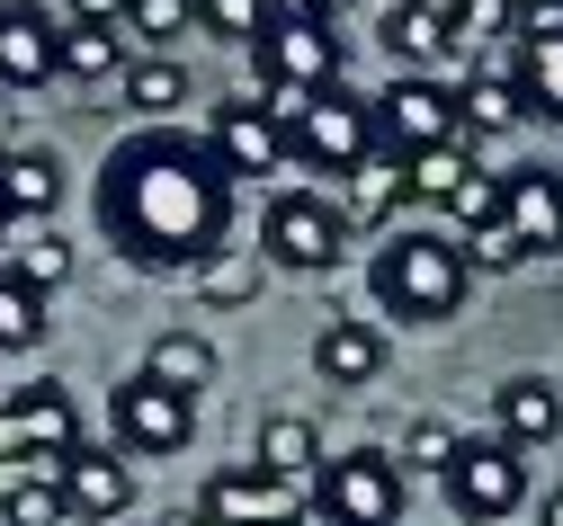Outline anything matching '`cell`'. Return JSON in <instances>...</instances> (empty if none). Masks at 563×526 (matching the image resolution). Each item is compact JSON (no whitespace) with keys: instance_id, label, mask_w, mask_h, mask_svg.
<instances>
[{"instance_id":"cell-1","label":"cell","mask_w":563,"mask_h":526,"mask_svg":"<svg viewBox=\"0 0 563 526\" xmlns=\"http://www.w3.org/2000/svg\"><path fill=\"white\" fill-rule=\"evenodd\" d=\"M99 233L144 277L216 268L224 233H233V170L206 153L197 134L144 125L99 161Z\"/></svg>"},{"instance_id":"cell-2","label":"cell","mask_w":563,"mask_h":526,"mask_svg":"<svg viewBox=\"0 0 563 526\" xmlns=\"http://www.w3.org/2000/svg\"><path fill=\"white\" fill-rule=\"evenodd\" d=\"M367 286H376V304H385L394 322H448V313L465 304L474 268H465V250H456L448 233H420V223H402V233H385Z\"/></svg>"},{"instance_id":"cell-3","label":"cell","mask_w":563,"mask_h":526,"mask_svg":"<svg viewBox=\"0 0 563 526\" xmlns=\"http://www.w3.org/2000/svg\"><path fill=\"white\" fill-rule=\"evenodd\" d=\"M251 71H260V99L277 90H296V99H322L340 90V71H349V45L322 27V19H296V10H277L268 36L251 45Z\"/></svg>"},{"instance_id":"cell-4","label":"cell","mask_w":563,"mask_h":526,"mask_svg":"<svg viewBox=\"0 0 563 526\" xmlns=\"http://www.w3.org/2000/svg\"><path fill=\"white\" fill-rule=\"evenodd\" d=\"M313 508H322V526H402V465L385 456V446L322 456V473H313Z\"/></svg>"},{"instance_id":"cell-5","label":"cell","mask_w":563,"mask_h":526,"mask_svg":"<svg viewBox=\"0 0 563 526\" xmlns=\"http://www.w3.org/2000/svg\"><path fill=\"white\" fill-rule=\"evenodd\" d=\"M287 143H296L305 170L349 179L367 153H385V143H376V99H358V90H322V99H305V116L287 125Z\"/></svg>"},{"instance_id":"cell-6","label":"cell","mask_w":563,"mask_h":526,"mask_svg":"<svg viewBox=\"0 0 563 526\" xmlns=\"http://www.w3.org/2000/svg\"><path fill=\"white\" fill-rule=\"evenodd\" d=\"M340 242H349V214H340L331 197H313V188L268 197V214H260V250H268L277 268H296V277L340 268Z\"/></svg>"},{"instance_id":"cell-7","label":"cell","mask_w":563,"mask_h":526,"mask_svg":"<svg viewBox=\"0 0 563 526\" xmlns=\"http://www.w3.org/2000/svg\"><path fill=\"white\" fill-rule=\"evenodd\" d=\"M439 482H448V508H456L465 526H501V517L528 508V456H519V446H501V437L456 446V465H448Z\"/></svg>"},{"instance_id":"cell-8","label":"cell","mask_w":563,"mask_h":526,"mask_svg":"<svg viewBox=\"0 0 563 526\" xmlns=\"http://www.w3.org/2000/svg\"><path fill=\"white\" fill-rule=\"evenodd\" d=\"M81 456V411L63 384H19L10 402H0V465H63Z\"/></svg>"},{"instance_id":"cell-9","label":"cell","mask_w":563,"mask_h":526,"mask_svg":"<svg viewBox=\"0 0 563 526\" xmlns=\"http://www.w3.org/2000/svg\"><path fill=\"white\" fill-rule=\"evenodd\" d=\"M108 419H117V446L125 456H179L197 437V393L162 384V374H125L108 393Z\"/></svg>"},{"instance_id":"cell-10","label":"cell","mask_w":563,"mask_h":526,"mask_svg":"<svg viewBox=\"0 0 563 526\" xmlns=\"http://www.w3.org/2000/svg\"><path fill=\"white\" fill-rule=\"evenodd\" d=\"M206 153H216L233 179H268V170L296 161V143H287V116H277L260 90H242V99H216V116H206Z\"/></svg>"},{"instance_id":"cell-11","label":"cell","mask_w":563,"mask_h":526,"mask_svg":"<svg viewBox=\"0 0 563 526\" xmlns=\"http://www.w3.org/2000/svg\"><path fill=\"white\" fill-rule=\"evenodd\" d=\"M456 90H439L430 71H394V90H376V143L385 153H439V143H456Z\"/></svg>"},{"instance_id":"cell-12","label":"cell","mask_w":563,"mask_h":526,"mask_svg":"<svg viewBox=\"0 0 563 526\" xmlns=\"http://www.w3.org/2000/svg\"><path fill=\"white\" fill-rule=\"evenodd\" d=\"M197 526H296V491L260 473V465H224V473H206L197 482Z\"/></svg>"},{"instance_id":"cell-13","label":"cell","mask_w":563,"mask_h":526,"mask_svg":"<svg viewBox=\"0 0 563 526\" xmlns=\"http://www.w3.org/2000/svg\"><path fill=\"white\" fill-rule=\"evenodd\" d=\"M63 81V19L45 0H0V90Z\"/></svg>"},{"instance_id":"cell-14","label":"cell","mask_w":563,"mask_h":526,"mask_svg":"<svg viewBox=\"0 0 563 526\" xmlns=\"http://www.w3.org/2000/svg\"><path fill=\"white\" fill-rule=\"evenodd\" d=\"M501 223L519 233V250H563V170L528 161V170H501Z\"/></svg>"},{"instance_id":"cell-15","label":"cell","mask_w":563,"mask_h":526,"mask_svg":"<svg viewBox=\"0 0 563 526\" xmlns=\"http://www.w3.org/2000/svg\"><path fill=\"white\" fill-rule=\"evenodd\" d=\"M313 374H322L331 393H367L376 374H385V331H376V322L331 313V322L313 331Z\"/></svg>"},{"instance_id":"cell-16","label":"cell","mask_w":563,"mask_h":526,"mask_svg":"<svg viewBox=\"0 0 563 526\" xmlns=\"http://www.w3.org/2000/svg\"><path fill=\"white\" fill-rule=\"evenodd\" d=\"M54 473H63V500H73V517L117 526V517L134 508V473L117 465V446H81V456H63Z\"/></svg>"},{"instance_id":"cell-17","label":"cell","mask_w":563,"mask_h":526,"mask_svg":"<svg viewBox=\"0 0 563 526\" xmlns=\"http://www.w3.org/2000/svg\"><path fill=\"white\" fill-rule=\"evenodd\" d=\"M402 197H411V170H402V153H367L358 170L340 179V214H349V233H385V223L402 214Z\"/></svg>"},{"instance_id":"cell-18","label":"cell","mask_w":563,"mask_h":526,"mask_svg":"<svg viewBox=\"0 0 563 526\" xmlns=\"http://www.w3.org/2000/svg\"><path fill=\"white\" fill-rule=\"evenodd\" d=\"M492 411H501V446H519V456L563 437V384H545V374H510L492 393Z\"/></svg>"},{"instance_id":"cell-19","label":"cell","mask_w":563,"mask_h":526,"mask_svg":"<svg viewBox=\"0 0 563 526\" xmlns=\"http://www.w3.org/2000/svg\"><path fill=\"white\" fill-rule=\"evenodd\" d=\"M251 465L260 473H277V482H313L322 473V437H313V419H296V411H277V419H260V446H251Z\"/></svg>"},{"instance_id":"cell-20","label":"cell","mask_w":563,"mask_h":526,"mask_svg":"<svg viewBox=\"0 0 563 526\" xmlns=\"http://www.w3.org/2000/svg\"><path fill=\"white\" fill-rule=\"evenodd\" d=\"M63 205V161L54 153H10L0 161V214L10 223H45Z\"/></svg>"},{"instance_id":"cell-21","label":"cell","mask_w":563,"mask_h":526,"mask_svg":"<svg viewBox=\"0 0 563 526\" xmlns=\"http://www.w3.org/2000/svg\"><path fill=\"white\" fill-rule=\"evenodd\" d=\"M456 125H465L474 143H492V134L528 125V99H519V81H510V71H465V90H456Z\"/></svg>"},{"instance_id":"cell-22","label":"cell","mask_w":563,"mask_h":526,"mask_svg":"<svg viewBox=\"0 0 563 526\" xmlns=\"http://www.w3.org/2000/svg\"><path fill=\"white\" fill-rule=\"evenodd\" d=\"M376 36H385V54H394L402 71H420V63H439V54H456V45H448V10H430V0H394Z\"/></svg>"},{"instance_id":"cell-23","label":"cell","mask_w":563,"mask_h":526,"mask_svg":"<svg viewBox=\"0 0 563 526\" xmlns=\"http://www.w3.org/2000/svg\"><path fill=\"white\" fill-rule=\"evenodd\" d=\"M73 500H63V473L54 465H19L0 473V526H63Z\"/></svg>"},{"instance_id":"cell-24","label":"cell","mask_w":563,"mask_h":526,"mask_svg":"<svg viewBox=\"0 0 563 526\" xmlns=\"http://www.w3.org/2000/svg\"><path fill=\"white\" fill-rule=\"evenodd\" d=\"M519 99H528V116H545V125H563V36H519Z\"/></svg>"},{"instance_id":"cell-25","label":"cell","mask_w":563,"mask_h":526,"mask_svg":"<svg viewBox=\"0 0 563 526\" xmlns=\"http://www.w3.org/2000/svg\"><path fill=\"white\" fill-rule=\"evenodd\" d=\"M144 374H162V384H179V393H206L216 384V339L206 331H162L144 348Z\"/></svg>"},{"instance_id":"cell-26","label":"cell","mask_w":563,"mask_h":526,"mask_svg":"<svg viewBox=\"0 0 563 526\" xmlns=\"http://www.w3.org/2000/svg\"><path fill=\"white\" fill-rule=\"evenodd\" d=\"M125 108L134 116H179L188 108V63H170V54H144V63H125Z\"/></svg>"},{"instance_id":"cell-27","label":"cell","mask_w":563,"mask_h":526,"mask_svg":"<svg viewBox=\"0 0 563 526\" xmlns=\"http://www.w3.org/2000/svg\"><path fill=\"white\" fill-rule=\"evenodd\" d=\"M402 170H411V197H430V205H448L465 179H483V161H474V143H465V134L439 143V153H411Z\"/></svg>"},{"instance_id":"cell-28","label":"cell","mask_w":563,"mask_h":526,"mask_svg":"<svg viewBox=\"0 0 563 526\" xmlns=\"http://www.w3.org/2000/svg\"><path fill=\"white\" fill-rule=\"evenodd\" d=\"M0 268H10L19 286H36V294H54L63 277H73V242H63L54 223H36V233H27L19 250H0Z\"/></svg>"},{"instance_id":"cell-29","label":"cell","mask_w":563,"mask_h":526,"mask_svg":"<svg viewBox=\"0 0 563 526\" xmlns=\"http://www.w3.org/2000/svg\"><path fill=\"white\" fill-rule=\"evenodd\" d=\"M63 81H125L117 27H73V19H63Z\"/></svg>"},{"instance_id":"cell-30","label":"cell","mask_w":563,"mask_h":526,"mask_svg":"<svg viewBox=\"0 0 563 526\" xmlns=\"http://www.w3.org/2000/svg\"><path fill=\"white\" fill-rule=\"evenodd\" d=\"M439 10H448V45L474 54V45H492V36H519V10H528V0H439Z\"/></svg>"},{"instance_id":"cell-31","label":"cell","mask_w":563,"mask_h":526,"mask_svg":"<svg viewBox=\"0 0 563 526\" xmlns=\"http://www.w3.org/2000/svg\"><path fill=\"white\" fill-rule=\"evenodd\" d=\"M36 339H45V294L0 268V357H27Z\"/></svg>"},{"instance_id":"cell-32","label":"cell","mask_w":563,"mask_h":526,"mask_svg":"<svg viewBox=\"0 0 563 526\" xmlns=\"http://www.w3.org/2000/svg\"><path fill=\"white\" fill-rule=\"evenodd\" d=\"M268 19H277V0H197V27L224 36V45H260Z\"/></svg>"},{"instance_id":"cell-33","label":"cell","mask_w":563,"mask_h":526,"mask_svg":"<svg viewBox=\"0 0 563 526\" xmlns=\"http://www.w3.org/2000/svg\"><path fill=\"white\" fill-rule=\"evenodd\" d=\"M456 446H465V437H456L448 419H411V428H402V456H394V465H402V473H448V465H456Z\"/></svg>"},{"instance_id":"cell-34","label":"cell","mask_w":563,"mask_h":526,"mask_svg":"<svg viewBox=\"0 0 563 526\" xmlns=\"http://www.w3.org/2000/svg\"><path fill=\"white\" fill-rule=\"evenodd\" d=\"M197 27V0H125V36H144V45H170Z\"/></svg>"},{"instance_id":"cell-35","label":"cell","mask_w":563,"mask_h":526,"mask_svg":"<svg viewBox=\"0 0 563 526\" xmlns=\"http://www.w3.org/2000/svg\"><path fill=\"white\" fill-rule=\"evenodd\" d=\"M456 250H465V268H483V277H510V268L528 259V250H519V233H510L501 214H492V223H474V233H465Z\"/></svg>"},{"instance_id":"cell-36","label":"cell","mask_w":563,"mask_h":526,"mask_svg":"<svg viewBox=\"0 0 563 526\" xmlns=\"http://www.w3.org/2000/svg\"><path fill=\"white\" fill-rule=\"evenodd\" d=\"M448 214L465 223V233H474V223H492V214H501V179H492V170H483V179H465V188L448 197Z\"/></svg>"},{"instance_id":"cell-37","label":"cell","mask_w":563,"mask_h":526,"mask_svg":"<svg viewBox=\"0 0 563 526\" xmlns=\"http://www.w3.org/2000/svg\"><path fill=\"white\" fill-rule=\"evenodd\" d=\"M197 286H206V304H242V294L260 286V268H251V259H216Z\"/></svg>"},{"instance_id":"cell-38","label":"cell","mask_w":563,"mask_h":526,"mask_svg":"<svg viewBox=\"0 0 563 526\" xmlns=\"http://www.w3.org/2000/svg\"><path fill=\"white\" fill-rule=\"evenodd\" d=\"M73 27H125V0H63Z\"/></svg>"},{"instance_id":"cell-39","label":"cell","mask_w":563,"mask_h":526,"mask_svg":"<svg viewBox=\"0 0 563 526\" xmlns=\"http://www.w3.org/2000/svg\"><path fill=\"white\" fill-rule=\"evenodd\" d=\"M277 10H296V19H322V27H331V19L349 10V0H277Z\"/></svg>"},{"instance_id":"cell-40","label":"cell","mask_w":563,"mask_h":526,"mask_svg":"<svg viewBox=\"0 0 563 526\" xmlns=\"http://www.w3.org/2000/svg\"><path fill=\"white\" fill-rule=\"evenodd\" d=\"M537 526H563V482H554V491L537 500Z\"/></svg>"},{"instance_id":"cell-41","label":"cell","mask_w":563,"mask_h":526,"mask_svg":"<svg viewBox=\"0 0 563 526\" xmlns=\"http://www.w3.org/2000/svg\"><path fill=\"white\" fill-rule=\"evenodd\" d=\"M0 233H10V214H0ZM0 250H10V242H0Z\"/></svg>"},{"instance_id":"cell-42","label":"cell","mask_w":563,"mask_h":526,"mask_svg":"<svg viewBox=\"0 0 563 526\" xmlns=\"http://www.w3.org/2000/svg\"><path fill=\"white\" fill-rule=\"evenodd\" d=\"M296 526H305V517H296ZM313 526H322V517H313Z\"/></svg>"},{"instance_id":"cell-43","label":"cell","mask_w":563,"mask_h":526,"mask_svg":"<svg viewBox=\"0 0 563 526\" xmlns=\"http://www.w3.org/2000/svg\"><path fill=\"white\" fill-rule=\"evenodd\" d=\"M0 161H10V153H0Z\"/></svg>"}]
</instances>
